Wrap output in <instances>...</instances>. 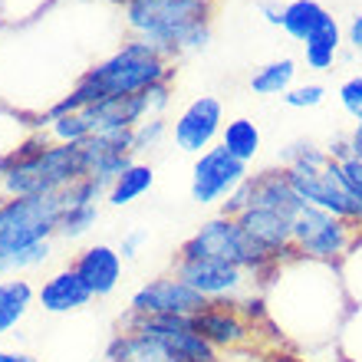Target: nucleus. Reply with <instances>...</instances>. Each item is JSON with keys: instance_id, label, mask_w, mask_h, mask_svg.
Wrapping results in <instances>:
<instances>
[{"instance_id": "1", "label": "nucleus", "mask_w": 362, "mask_h": 362, "mask_svg": "<svg viewBox=\"0 0 362 362\" xmlns=\"http://www.w3.org/2000/svg\"><path fill=\"white\" fill-rule=\"evenodd\" d=\"M214 4L198 0H122V27L175 63L211 43Z\"/></svg>"}, {"instance_id": "2", "label": "nucleus", "mask_w": 362, "mask_h": 362, "mask_svg": "<svg viewBox=\"0 0 362 362\" xmlns=\"http://www.w3.org/2000/svg\"><path fill=\"white\" fill-rule=\"evenodd\" d=\"M83 73L99 86L105 99H115V95H139L155 83H172L175 63L142 40L125 37L109 57L95 59Z\"/></svg>"}, {"instance_id": "3", "label": "nucleus", "mask_w": 362, "mask_h": 362, "mask_svg": "<svg viewBox=\"0 0 362 362\" xmlns=\"http://www.w3.org/2000/svg\"><path fill=\"white\" fill-rule=\"evenodd\" d=\"M178 257L181 260H198V257L228 260V264H238V267L247 270L260 286H267V280L276 270L274 260L240 230L238 218H224V214L208 218L188 240H181Z\"/></svg>"}, {"instance_id": "4", "label": "nucleus", "mask_w": 362, "mask_h": 362, "mask_svg": "<svg viewBox=\"0 0 362 362\" xmlns=\"http://www.w3.org/2000/svg\"><path fill=\"white\" fill-rule=\"evenodd\" d=\"M290 230H293L296 257L316 260V264H339L359 244L362 228H356L343 218H333V214L303 201L290 218Z\"/></svg>"}, {"instance_id": "5", "label": "nucleus", "mask_w": 362, "mask_h": 362, "mask_svg": "<svg viewBox=\"0 0 362 362\" xmlns=\"http://www.w3.org/2000/svg\"><path fill=\"white\" fill-rule=\"evenodd\" d=\"M63 218V194L7 198L0 208V254L53 240Z\"/></svg>"}, {"instance_id": "6", "label": "nucleus", "mask_w": 362, "mask_h": 362, "mask_svg": "<svg viewBox=\"0 0 362 362\" xmlns=\"http://www.w3.org/2000/svg\"><path fill=\"white\" fill-rule=\"evenodd\" d=\"M172 274L178 280H185L194 293L204 296L208 303H238L240 296L250 293V284H254V276L244 267L214 257H198V260L175 257Z\"/></svg>"}, {"instance_id": "7", "label": "nucleus", "mask_w": 362, "mask_h": 362, "mask_svg": "<svg viewBox=\"0 0 362 362\" xmlns=\"http://www.w3.org/2000/svg\"><path fill=\"white\" fill-rule=\"evenodd\" d=\"M221 132H224V105L218 95L191 99L172 122L175 145L188 155H204L208 148H214L221 142Z\"/></svg>"}, {"instance_id": "8", "label": "nucleus", "mask_w": 362, "mask_h": 362, "mask_svg": "<svg viewBox=\"0 0 362 362\" xmlns=\"http://www.w3.org/2000/svg\"><path fill=\"white\" fill-rule=\"evenodd\" d=\"M208 306V300L194 293L175 274H162L142 284L129 300V310L139 316H194Z\"/></svg>"}, {"instance_id": "9", "label": "nucleus", "mask_w": 362, "mask_h": 362, "mask_svg": "<svg viewBox=\"0 0 362 362\" xmlns=\"http://www.w3.org/2000/svg\"><path fill=\"white\" fill-rule=\"evenodd\" d=\"M247 175V165L238 162L234 155H228V148L214 145L204 155H198V162L191 168V201L221 204Z\"/></svg>"}, {"instance_id": "10", "label": "nucleus", "mask_w": 362, "mask_h": 362, "mask_svg": "<svg viewBox=\"0 0 362 362\" xmlns=\"http://www.w3.org/2000/svg\"><path fill=\"white\" fill-rule=\"evenodd\" d=\"M238 224H240V230H244V234H247V238L254 240L270 260H274V264H286V260L296 257L290 218L276 214V211H267V208H247L238 218Z\"/></svg>"}, {"instance_id": "11", "label": "nucleus", "mask_w": 362, "mask_h": 362, "mask_svg": "<svg viewBox=\"0 0 362 362\" xmlns=\"http://www.w3.org/2000/svg\"><path fill=\"white\" fill-rule=\"evenodd\" d=\"M191 323L218 353L254 343V326L240 316V310L234 303H208L201 313L191 316Z\"/></svg>"}, {"instance_id": "12", "label": "nucleus", "mask_w": 362, "mask_h": 362, "mask_svg": "<svg viewBox=\"0 0 362 362\" xmlns=\"http://www.w3.org/2000/svg\"><path fill=\"white\" fill-rule=\"evenodd\" d=\"M69 267L83 276V284L95 300H103V296H112L122 280V254L112 244H89L73 257Z\"/></svg>"}, {"instance_id": "13", "label": "nucleus", "mask_w": 362, "mask_h": 362, "mask_svg": "<svg viewBox=\"0 0 362 362\" xmlns=\"http://www.w3.org/2000/svg\"><path fill=\"white\" fill-rule=\"evenodd\" d=\"M95 296L89 293V286L83 284V276L73 267H63L57 274H49L37 290V303L47 313H76L83 306H89Z\"/></svg>"}, {"instance_id": "14", "label": "nucleus", "mask_w": 362, "mask_h": 362, "mask_svg": "<svg viewBox=\"0 0 362 362\" xmlns=\"http://www.w3.org/2000/svg\"><path fill=\"white\" fill-rule=\"evenodd\" d=\"M250 198H254L250 208H267V211L284 214V218H293V211L303 204L300 194L293 191V185H290V178H286L284 165L250 175Z\"/></svg>"}, {"instance_id": "15", "label": "nucleus", "mask_w": 362, "mask_h": 362, "mask_svg": "<svg viewBox=\"0 0 362 362\" xmlns=\"http://www.w3.org/2000/svg\"><path fill=\"white\" fill-rule=\"evenodd\" d=\"M95 132H109V129H135L139 122H145V103L142 93L139 95H115V99H103V103L83 109Z\"/></svg>"}, {"instance_id": "16", "label": "nucleus", "mask_w": 362, "mask_h": 362, "mask_svg": "<svg viewBox=\"0 0 362 362\" xmlns=\"http://www.w3.org/2000/svg\"><path fill=\"white\" fill-rule=\"evenodd\" d=\"M105 362H181V359L165 343H158V339L145 333H115L109 349H105Z\"/></svg>"}, {"instance_id": "17", "label": "nucleus", "mask_w": 362, "mask_h": 362, "mask_svg": "<svg viewBox=\"0 0 362 362\" xmlns=\"http://www.w3.org/2000/svg\"><path fill=\"white\" fill-rule=\"evenodd\" d=\"M37 300V290L23 276H4L0 280V336L17 329V323L30 313V306Z\"/></svg>"}, {"instance_id": "18", "label": "nucleus", "mask_w": 362, "mask_h": 362, "mask_svg": "<svg viewBox=\"0 0 362 362\" xmlns=\"http://www.w3.org/2000/svg\"><path fill=\"white\" fill-rule=\"evenodd\" d=\"M326 17H329V10L323 4H316V0H290L284 7L280 30H284L286 37H293L296 43H306L326 23Z\"/></svg>"}, {"instance_id": "19", "label": "nucleus", "mask_w": 362, "mask_h": 362, "mask_svg": "<svg viewBox=\"0 0 362 362\" xmlns=\"http://www.w3.org/2000/svg\"><path fill=\"white\" fill-rule=\"evenodd\" d=\"M343 27L336 23V17L329 13L326 17V23L320 30H316L313 37L303 43V59H306V66L310 69H333L336 63V53H339V47H343Z\"/></svg>"}, {"instance_id": "20", "label": "nucleus", "mask_w": 362, "mask_h": 362, "mask_svg": "<svg viewBox=\"0 0 362 362\" xmlns=\"http://www.w3.org/2000/svg\"><path fill=\"white\" fill-rule=\"evenodd\" d=\"M293 86H296V59L293 57L270 59V63H264L260 69H254V76H250L254 95H280V99H284Z\"/></svg>"}, {"instance_id": "21", "label": "nucleus", "mask_w": 362, "mask_h": 362, "mask_svg": "<svg viewBox=\"0 0 362 362\" xmlns=\"http://www.w3.org/2000/svg\"><path fill=\"white\" fill-rule=\"evenodd\" d=\"M155 185V172L152 165H142V162H132L125 168L119 178L109 185L105 191V204H112V208H125V204H132L145 194V191Z\"/></svg>"}, {"instance_id": "22", "label": "nucleus", "mask_w": 362, "mask_h": 362, "mask_svg": "<svg viewBox=\"0 0 362 362\" xmlns=\"http://www.w3.org/2000/svg\"><path fill=\"white\" fill-rule=\"evenodd\" d=\"M260 129L257 122H250V119H230V122H224V132H221V148H228V155H234L238 162L250 165L254 158H257L260 152Z\"/></svg>"}, {"instance_id": "23", "label": "nucleus", "mask_w": 362, "mask_h": 362, "mask_svg": "<svg viewBox=\"0 0 362 362\" xmlns=\"http://www.w3.org/2000/svg\"><path fill=\"white\" fill-rule=\"evenodd\" d=\"M49 254H53V240L0 254V276H20L23 270H33V267H40V264H47Z\"/></svg>"}, {"instance_id": "24", "label": "nucleus", "mask_w": 362, "mask_h": 362, "mask_svg": "<svg viewBox=\"0 0 362 362\" xmlns=\"http://www.w3.org/2000/svg\"><path fill=\"white\" fill-rule=\"evenodd\" d=\"M43 132L49 135V142H59V145H83L93 135V125H89L86 112H69V115H59L53 122H47Z\"/></svg>"}, {"instance_id": "25", "label": "nucleus", "mask_w": 362, "mask_h": 362, "mask_svg": "<svg viewBox=\"0 0 362 362\" xmlns=\"http://www.w3.org/2000/svg\"><path fill=\"white\" fill-rule=\"evenodd\" d=\"M95 221H99V204H86V208H63L57 238H63V240L86 238L89 230L95 228Z\"/></svg>"}, {"instance_id": "26", "label": "nucleus", "mask_w": 362, "mask_h": 362, "mask_svg": "<svg viewBox=\"0 0 362 362\" xmlns=\"http://www.w3.org/2000/svg\"><path fill=\"white\" fill-rule=\"evenodd\" d=\"M280 162H284V168H290V165H300V168H326V165H329V152L313 142H306V139H296V142H290L284 148Z\"/></svg>"}, {"instance_id": "27", "label": "nucleus", "mask_w": 362, "mask_h": 362, "mask_svg": "<svg viewBox=\"0 0 362 362\" xmlns=\"http://www.w3.org/2000/svg\"><path fill=\"white\" fill-rule=\"evenodd\" d=\"M105 191L109 185H103L93 175H83L79 181H73L66 191H63V208H86V204H99L105 201Z\"/></svg>"}, {"instance_id": "28", "label": "nucleus", "mask_w": 362, "mask_h": 362, "mask_svg": "<svg viewBox=\"0 0 362 362\" xmlns=\"http://www.w3.org/2000/svg\"><path fill=\"white\" fill-rule=\"evenodd\" d=\"M132 132H135V152H145V148H155V145L165 139V132H172V129H168V119H165V115H155V119L139 122Z\"/></svg>"}, {"instance_id": "29", "label": "nucleus", "mask_w": 362, "mask_h": 362, "mask_svg": "<svg viewBox=\"0 0 362 362\" xmlns=\"http://www.w3.org/2000/svg\"><path fill=\"white\" fill-rule=\"evenodd\" d=\"M323 99H326L323 83H296V86L284 95V105H290V109H316Z\"/></svg>"}, {"instance_id": "30", "label": "nucleus", "mask_w": 362, "mask_h": 362, "mask_svg": "<svg viewBox=\"0 0 362 362\" xmlns=\"http://www.w3.org/2000/svg\"><path fill=\"white\" fill-rule=\"evenodd\" d=\"M250 204H254V198H250V175H247V178L240 181L238 188L230 191L228 198L221 201V214H224V218H240V214H244Z\"/></svg>"}, {"instance_id": "31", "label": "nucleus", "mask_w": 362, "mask_h": 362, "mask_svg": "<svg viewBox=\"0 0 362 362\" xmlns=\"http://www.w3.org/2000/svg\"><path fill=\"white\" fill-rule=\"evenodd\" d=\"M336 95H339V105L346 112L353 115L356 122H362V76H349Z\"/></svg>"}, {"instance_id": "32", "label": "nucleus", "mask_w": 362, "mask_h": 362, "mask_svg": "<svg viewBox=\"0 0 362 362\" xmlns=\"http://www.w3.org/2000/svg\"><path fill=\"white\" fill-rule=\"evenodd\" d=\"M142 103H145V115L155 119V115H165L168 103H172V83H155L152 89L142 93Z\"/></svg>"}, {"instance_id": "33", "label": "nucleus", "mask_w": 362, "mask_h": 362, "mask_svg": "<svg viewBox=\"0 0 362 362\" xmlns=\"http://www.w3.org/2000/svg\"><path fill=\"white\" fill-rule=\"evenodd\" d=\"M142 244H148V230H145V228L129 230V234L122 238V244H119V254H122V260L139 257V250H142Z\"/></svg>"}, {"instance_id": "34", "label": "nucleus", "mask_w": 362, "mask_h": 362, "mask_svg": "<svg viewBox=\"0 0 362 362\" xmlns=\"http://www.w3.org/2000/svg\"><path fill=\"white\" fill-rule=\"evenodd\" d=\"M257 13L267 20L270 27H280V23H284V7H276V4H270V0H260V4H257Z\"/></svg>"}, {"instance_id": "35", "label": "nucleus", "mask_w": 362, "mask_h": 362, "mask_svg": "<svg viewBox=\"0 0 362 362\" xmlns=\"http://www.w3.org/2000/svg\"><path fill=\"white\" fill-rule=\"evenodd\" d=\"M346 43H353V49L362 53V13H356V17L346 23Z\"/></svg>"}, {"instance_id": "36", "label": "nucleus", "mask_w": 362, "mask_h": 362, "mask_svg": "<svg viewBox=\"0 0 362 362\" xmlns=\"http://www.w3.org/2000/svg\"><path fill=\"white\" fill-rule=\"evenodd\" d=\"M0 362H40V359L30 353H20V349H0Z\"/></svg>"}, {"instance_id": "37", "label": "nucleus", "mask_w": 362, "mask_h": 362, "mask_svg": "<svg viewBox=\"0 0 362 362\" xmlns=\"http://www.w3.org/2000/svg\"><path fill=\"white\" fill-rule=\"evenodd\" d=\"M346 139H349V148H353V158L362 162V122H356V129L346 135Z\"/></svg>"}, {"instance_id": "38", "label": "nucleus", "mask_w": 362, "mask_h": 362, "mask_svg": "<svg viewBox=\"0 0 362 362\" xmlns=\"http://www.w3.org/2000/svg\"><path fill=\"white\" fill-rule=\"evenodd\" d=\"M4 201H7V194H4V191H0V208H4Z\"/></svg>"}, {"instance_id": "39", "label": "nucleus", "mask_w": 362, "mask_h": 362, "mask_svg": "<svg viewBox=\"0 0 362 362\" xmlns=\"http://www.w3.org/2000/svg\"><path fill=\"white\" fill-rule=\"evenodd\" d=\"M198 4H214V0H198Z\"/></svg>"}]
</instances>
